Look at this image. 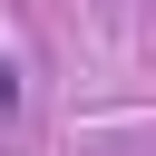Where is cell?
Wrapping results in <instances>:
<instances>
[{"label":"cell","mask_w":156,"mask_h":156,"mask_svg":"<svg viewBox=\"0 0 156 156\" xmlns=\"http://www.w3.org/2000/svg\"><path fill=\"white\" fill-rule=\"evenodd\" d=\"M0 117H20V58H0Z\"/></svg>","instance_id":"1"}]
</instances>
